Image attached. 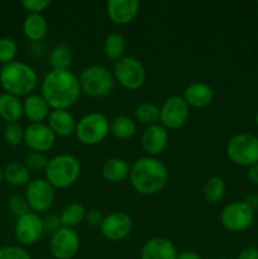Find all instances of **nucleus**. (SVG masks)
<instances>
[{
    "label": "nucleus",
    "mask_w": 258,
    "mask_h": 259,
    "mask_svg": "<svg viewBox=\"0 0 258 259\" xmlns=\"http://www.w3.org/2000/svg\"><path fill=\"white\" fill-rule=\"evenodd\" d=\"M40 93L51 110H68L80 99V81L70 70H51L43 78Z\"/></svg>",
    "instance_id": "f257e3e1"
},
{
    "label": "nucleus",
    "mask_w": 258,
    "mask_h": 259,
    "mask_svg": "<svg viewBox=\"0 0 258 259\" xmlns=\"http://www.w3.org/2000/svg\"><path fill=\"white\" fill-rule=\"evenodd\" d=\"M129 181L138 194L144 196L158 194L168 181L166 164L156 157H142L131 166Z\"/></svg>",
    "instance_id": "f03ea898"
},
{
    "label": "nucleus",
    "mask_w": 258,
    "mask_h": 259,
    "mask_svg": "<svg viewBox=\"0 0 258 259\" xmlns=\"http://www.w3.org/2000/svg\"><path fill=\"white\" fill-rule=\"evenodd\" d=\"M0 83L7 94L19 96L30 95L38 85V76L34 68L19 61L3 65L0 70Z\"/></svg>",
    "instance_id": "7ed1b4c3"
},
{
    "label": "nucleus",
    "mask_w": 258,
    "mask_h": 259,
    "mask_svg": "<svg viewBox=\"0 0 258 259\" xmlns=\"http://www.w3.org/2000/svg\"><path fill=\"white\" fill-rule=\"evenodd\" d=\"M81 163L72 154H58L48 159L45 171V179L55 189H68L80 179Z\"/></svg>",
    "instance_id": "20e7f679"
},
{
    "label": "nucleus",
    "mask_w": 258,
    "mask_h": 259,
    "mask_svg": "<svg viewBox=\"0 0 258 259\" xmlns=\"http://www.w3.org/2000/svg\"><path fill=\"white\" fill-rule=\"evenodd\" d=\"M78 81H80L81 93L91 98H103L113 90L115 78L105 66L93 65L83 68Z\"/></svg>",
    "instance_id": "39448f33"
},
{
    "label": "nucleus",
    "mask_w": 258,
    "mask_h": 259,
    "mask_svg": "<svg viewBox=\"0 0 258 259\" xmlns=\"http://www.w3.org/2000/svg\"><path fill=\"white\" fill-rule=\"evenodd\" d=\"M110 121L103 113L93 111L83 115L76 124V138L85 146H96L101 143L110 133Z\"/></svg>",
    "instance_id": "423d86ee"
},
{
    "label": "nucleus",
    "mask_w": 258,
    "mask_h": 259,
    "mask_svg": "<svg viewBox=\"0 0 258 259\" xmlns=\"http://www.w3.org/2000/svg\"><path fill=\"white\" fill-rule=\"evenodd\" d=\"M113 76L124 89L139 90L147 80V71L143 63L133 56H124L114 63Z\"/></svg>",
    "instance_id": "0eeeda50"
},
{
    "label": "nucleus",
    "mask_w": 258,
    "mask_h": 259,
    "mask_svg": "<svg viewBox=\"0 0 258 259\" xmlns=\"http://www.w3.org/2000/svg\"><path fill=\"white\" fill-rule=\"evenodd\" d=\"M227 154L232 162L239 166L250 167L258 163V137L240 133L229 139Z\"/></svg>",
    "instance_id": "6e6552de"
},
{
    "label": "nucleus",
    "mask_w": 258,
    "mask_h": 259,
    "mask_svg": "<svg viewBox=\"0 0 258 259\" xmlns=\"http://www.w3.org/2000/svg\"><path fill=\"white\" fill-rule=\"evenodd\" d=\"M254 220V210L250 209L244 201H233L223 209L220 223L232 233H240L250 228Z\"/></svg>",
    "instance_id": "1a4fd4ad"
},
{
    "label": "nucleus",
    "mask_w": 258,
    "mask_h": 259,
    "mask_svg": "<svg viewBox=\"0 0 258 259\" xmlns=\"http://www.w3.org/2000/svg\"><path fill=\"white\" fill-rule=\"evenodd\" d=\"M190 116V106L180 95H172L159 108V124L166 129H179L186 124Z\"/></svg>",
    "instance_id": "9d476101"
},
{
    "label": "nucleus",
    "mask_w": 258,
    "mask_h": 259,
    "mask_svg": "<svg viewBox=\"0 0 258 259\" xmlns=\"http://www.w3.org/2000/svg\"><path fill=\"white\" fill-rule=\"evenodd\" d=\"M24 196L33 212H46L55 202V187L46 179L30 180L25 187Z\"/></svg>",
    "instance_id": "9b49d317"
},
{
    "label": "nucleus",
    "mask_w": 258,
    "mask_h": 259,
    "mask_svg": "<svg viewBox=\"0 0 258 259\" xmlns=\"http://www.w3.org/2000/svg\"><path fill=\"white\" fill-rule=\"evenodd\" d=\"M80 250V237L75 229L61 228L51 237L50 252L55 259H72Z\"/></svg>",
    "instance_id": "f8f14e48"
},
{
    "label": "nucleus",
    "mask_w": 258,
    "mask_h": 259,
    "mask_svg": "<svg viewBox=\"0 0 258 259\" xmlns=\"http://www.w3.org/2000/svg\"><path fill=\"white\" fill-rule=\"evenodd\" d=\"M133 222L132 218L124 211H114L104 218V222L100 227L101 234L110 242L123 240L131 234Z\"/></svg>",
    "instance_id": "ddd939ff"
},
{
    "label": "nucleus",
    "mask_w": 258,
    "mask_h": 259,
    "mask_svg": "<svg viewBox=\"0 0 258 259\" xmlns=\"http://www.w3.org/2000/svg\"><path fill=\"white\" fill-rule=\"evenodd\" d=\"M56 138L57 137L46 123L29 124L24 129V143L32 152H48L55 146Z\"/></svg>",
    "instance_id": "4468645a"
},
{
    "label": "nucleus",
    "mask_w": 258,
    "mask_h": 259,
    "mask_svg": "<svg viewBox=\"0 0 258 259\" xmlns=\"http://www.w3.org/2000/svg\"><path fill=\"white\" fill-rule=\"evenodd\" d=\"M14 232L18 242L24 245H33L43 235L42 218L33 211L19 217L15 223Z\"/></svg>",
    "instance_id": "2eb2a0df"
},
{
    "label": "nucleus",
    "mask_w": 258,
    "mask_h": 259,
    "mask_svg": "<svg viewBox=\"0 0 258 259\" xmlns=\"http://www.w3.org/2000/svg\"><path fill=\"white\" fill-rule=\"evenodd\" d=\"M139 8L138 0H109L106 3V14L114 24L125 25L137 17Z\"/></svg>",
    "instance_id": "dca6fc26"
},
{
    "label": "nucleus",
    "mask_w": 258,
    "mask_h": 259,
    "mask_svg": "<svg viewBox=\"0 0 258 259\" xmlns=\"http://www.w3.org/2000/svg\"><path fill=\"white\" fill-rule=\"evenodd\" d=\"M168 132L161 124L149 125L142 134V147L149 157H156L166 149L168 144Z\"/></svg>",
    "instance_id": "f3484780"
},
{
    "label": "nucleus",
    "mask_w": 258,
    "mask_h": 259,
    "mask_svg": "<svg viewBox=\"0 0 258 259\" xmlns=\"http://www.w3.org/2000/svg\"><path fill=\"white\" fill-rule=\"evenodd\" d=\"M176 247L167 238H152L144 243L141 250V259H176Z\"/></svg>",
    "instance_id": "a211bd4d"
},
{
    "label": "nucleus",
    "mask_w": 258,
    "mask_h": 259,
    "mask_svg": "<svg viewBox=\"0 0 258 259\" xmlns=\"http://www.w3.org/2000/svg\"><path fill=\"white\" fill-rule=\"evenodd\" d=\"M51 113V108L42 95L30 94L23 101V114L30 124L45 123Z\"/></svg>",
    "instance_id": "6ab92c4d"
},
{
    "label": "nucleus",
    "mask_w": 258,
    "mask_h": 259,
    "mask_svg": "<svg viewBox=\"0 0 258 259\" xmlns=\"http://www.w3.org/2000/svg\"><path fill=\"white\" fill-rule=\"evenodd\" d=\"M182 98L185 99L190 108L201 109L211 104L214 99V91L207 83L196 81L186 86Z\"/></svg>",
    "instance_id": "aec40b11"
},
{
    "label": "nucleus",
    "mask_w": 258,
    "mask_h": 259,
    "mask_svg": "<svg viewBox=\"0 0 258 259\" xmlns=\"http://www.w3.org/2000/svg\"><path fill=\"white\" fill-rule=\"evenodd\" d=\"M47 125L56 137H70L75 133L76 124L72 114L68 110H51Z\"/></svg>",
    "instance_id": "412c9836"
},
{
    "label": "nucleus",
    "mask_w": 258,
    "mask_h": 259,
    "mask_svg": "<svg viewBox=\"0 0 258 259\" xmlns=\"http://www.w3.org/2000/svg\"><path fill=\"white\" fill-rule=\"evenodd\" d=\"M101 172H103V177L108 182L119 184V182L124 181L126 177H129L131 166L124 158L113 157V158L106 159L105 163L103 164Z\"/></svg>",
    "instance_id": "4be33fe9"
},
{
    "label": "nucleus",
    "mask_w": 258,
    "mask_h": 259,
    "mask_svg": "<svg viewBox=\"0 0 258 259\" xmlns=\"http://www.w3.org/2000/svg\"><path fill=\"white\" fill-rule=\"evenodd\" d=\"M23 33L32 42H39L47 35L48 22L43 14H28L23 22Z\"/></svg>",
    "instance_id": "5701e85b"
},
{
    "label": "nucleus",
    "mask_w": 258,
    "mask_h": 259,
    "mask_svg": "<svg viewBox=\"0 0 258 259\" xmlns=\"http://www.w3.org/2000/svg\"><path fill=\"white\" fill-rule=\"evenodd\" d=\"M23 115V103L17 96L7 93L0 95V116L8 124L17 123Z\"/></svg>",
    "instance_id": "b1692460"
},
{
    "label": "nucleus",
    "mask_w": 258,
    "mask_h": 259,
    "mask_svg": "<svg viewBox=\"0 0 258 259\" xmlns=\"http://www.w3.org/2000/svg\"><path fill=\"white\" fill-rule=\"evenodd\" d=\"M125 47H126V42L125 38H124L123 34L120 33H109L108 35L104 39V55L108 60L114 61H119L120 58L124 57V52H125Z\"/></svg>",
    "instance_id": "393cba45"
},
{
    "label": "nucleus",
    "mask_w": 258,
    "mask_h": 259,
    "mask_svg": "<svg viewBox=\"0 0 258 259\" xmlns=\"http://www.w3.org/2000/svg\"><path fill=\"white\" fill-rule=\"evenodd\" d=\"M86 209L80 202H71L66 205L60 214L61 224L63 228L75 229V227L80 225L86 218Z\"/></svg>",
    "instance_id": "a878e982"
},
{
    "label": "nucleus",
    "mask_w": 258,
    "mask_h": 259,
    "mask_svg": "<svg viewBox=\"0 0 258 259\" xmlns=\"http://www.w3.org/2000/svg\"><path fill=\"white\" fill-rule=\"evenodd\" d=\"M3 175H4L5 181L12 185V186H27L30 182L29 169L24 164L17 163V162L8 164L4 171H3Z\"/></svg>",
    "instance_id": "bb28decb"
},
{
    "label": "nucleus",
    "mask_w": 258,
    "mask_h": 259,
    "mask_svg": "<svg viewBox=\"0 0 258 259\" xmlns=\"http://www.w3.org/2000/svg\"><path fill=\"white\" fill-rule=\"evenodd\" d=\"M109 131H110L111 136H114L118 139H129L136 134L137 132V124L132 118L125 115L115 116L110 120V125H109Z\"/></svg>",
    "instance_id": "cd10ccee"
},
{
    "label": "nucleus",
    "mask_w": 258,
    "mask_h": 259,
    "mask_svg": "<svg viewBox=\"0 0 258 259\" xmlns=\"http://www.w3.org/2000/svg\"><path fill=\"white\" fill-rule=\"evenodd\" d=\"M225 190H227V187H225V182L222 177H210L205 182L204 190H202L205 201L209 202V204H217V202L222 201L225 195Z\"/></svg>",
    "instance_id": "c85d7f7f"
},
{
    "label": "nucleus",
    "mask_w": 258,
    "mask_h": 259,
    "mask_svg": "<svg viewBox=\"0 0 258 259\" xmlns=\"http://www.w3.org/2000/svg\"><path fill=\"white\" fill-rule=\"evenodd\" d=\"M72 63V56L66 46L58 45L51 51L50 65L52 70H70Z\"/></svg>",
    "instance_id": "c756f323"
},
{
    "label": "nucleus",
    "mask_w": 258,
    "mask_h": 259,
    "mask_svg": "<svg viewBox=\"0 0 258 259\" xmlns=\"http://www.w3.org/2000/svg\"><path fill=\"white\" fill-rule=\"evenodd\" d=\"M136 119L144 125H154L159 123V108L152 103H142L137 106Z\"/></svg>",
    "instance_id": "7c9ffc66"
},
{
    "label": "nucleus",
    "mask_w": 258,
    "mask_h": 259,
    "mask_svg": "<svg viewBox=\"0 0 258 259\" xmlns=\"http://www.w3.org/2000/svg\"><path fill=\"white\" fill-rule=\"evenodd\" d=\"M48 159L43 153H38V152H29L27 156L24 157V166L29 169V172H43L45 174L46 167H47Z\"/></svg>",
    "instance_id": "2f4dec72"
},
{
    "label": "nucleus",
    "mask_w": 258,
    "mask_h": 259,
    "mask_svg": "<svg viewBox=\"0 0 258 259\" xmlns=\"http://www.w3.org/2000/svg\"><path fill=\"white\" fill-rule=\"evenodd\" d=\"M18 47L17 43L9 37L0 38V62L3 65H7L14 61L15 56H17Z\"/></svg>",
    "instance_id": "473e14b6"
},
{
    "label": "nucleus",
    "mask_w": 258,
    "mask_h": 259,
    "mask_svg": "<svg viewBox=\"0 0 258 259\" xmlns=\"http://www.w3.org/2000/svg\"><path fill=\"white\" fill-rule=\"evenodd\" d=\"M4 139L9 146H19L24 142V129L18 123L8 124L4 129Z\"/></svg>",
    "instance_id": "72a5a7b5"
},
{
    "label": "nucleus",
    "mask_w": 258,
    "mask_h": 259,
    "mask_svg": "<svg viewBox=\"0 0 258 259\" xmlns=\"http://www.w3.org/2000/svg\"><path fill=\"white\" fill-rule=\"evenodd\" d=\"M8 206H9L10 211H12L14 215H17L18 218L28 214L30 209L25 196H22V195H18V194L12 195V196L8 199Z\"/></svg>",
    "instance_id": "f704fd0d"
},
{
    "label": "nucleus",
    "mask_w": 258,
    "mask_h": 259,
    "mask_svg": "<svg viewBox=\"0 0 258 259\" xmlns=\"http://www.w3.org/2000/svg\"><path fill=\"white\" fill-rule=\"evenodd\" d=\"M0 259H32L29 253L20 247L8 245L0 248Z\"/></svg>",
    "instance_id": "c9c22d12"
},
{
    "label": "nucleus",
    "mask_w": 258,
    "mask_h": 259,
    "mask_svg": "<svg viewBox=\"0 0 258 259\" xmlns=\"http://www.w3.org/2000/svg\"><path fill=\"white\" fill-rule=\"evenodd\" d=\"M50 0H23L22 7L29 14H42L47 8H50Z\"/></svg>",
    "instance_id": "e433bc0d"
},
{
    "label": "nucleus",
    "mask_w": 258,
    "mask_h": 259,
    "mask_svg": "<svg viewBox=\"0 0 258 259\" xmlns=\"http://www.w3.org/2000/svg\"><path fill=\"white\" fill-rule=\"evenodd\" d=\"M42 222H43V234H50L51 237L62 228V224H61V220H60V215H55V214L47 215L46 218H43Z\"/></svg>",
    "instance_id": "4c0bfd02"
},
{
    "label": "nucleus",
    "mask_w": 258,
    "mask_h": 259,
    "mask_svg": "<svg viewBox=\"0 0 258 259\" xmlns=\"http://www.w3.org/2000/svg\"><path fill=\"white\" fill-rule=\"evenodd\" d=\"M104 218L105 217H104L103 212H101L100 210L91 209L86 212L85 220L89 225H91V227L100 228L101 224H103V222H104Z\"/></svg>",
    "instance_id": "58836bf2"
},
{
    "label": "nucleus",
    "mask_w": 258,
    "mask_h": 259,
    "mask_svg": "<svg viewBox=\"0 0 258 259\" xmlns=\"http://www.w3.org/2000/svg\"><path fill=\"white\" fill-rule=\"evenodd\" d=\"M237 259H258V249L254 247H247L240 250Z\"/></svg>",
    "instance_id": "ea45409f"
},
{
    "label": "nucleus",
    "mask_w": 258,
    "mask_h": 259,
    "mask_svg": "<svg viewBox=\"0 0 258 259\" xmlns=\"http://www.w3.org/2000/svg\"><path fill=\"white\" fill-rule=\"evenodd\" d=\"M244 202L252 210H257L258 209V194H255V192H252V194H248L247 196H245Z\"/></svg>",
    "instance_id": "a19ab883"
},
{
    "label": "nucleus",
    "mask_w": 258,
    "mask_h": 259,
    "mask_svg": "<svg viewBox=\"0 0 258 259\" xmlns=\"http://www.w3.org/2000/svg\"><path fill=\"white\" fill-rule=\"evenodd\" d=\"M248 179L252 184L258 185V163L248 167Z\"/></svg>",
    "instance_id": "79ce46f5"
},
{
    "label": "nucleus",
    "mask_w": 258,
    "mask_h": 259,
    "mask_svg": "<svg viewBox=\"0 0 258 259\" xmlns=\"http://www.w3.org/2000/svg\"><path fill=\"white\" fill-rule=\"evenodd\" d=\"M176 259H202L200 257L199 253L194 252V250H184L181 253H177Z\"/></svg>",
    "instance_id": "37998d69"
},
{
    "label": "nucleus",
    "mask_w": 258,
    "mask_h": 259,
    "mask_svg": "<svg viewBox=\"0 0 258 259\" xmlns=\"http://www.w3.org/2000/svg\"><path fill=\"white\" fill-rule=\"evenodd\" d=\"M3 179H4V175H3V169H2V167H0V185H2Z\"/></svg>",
    "instance_id": "c03bdc74"
},
{
    "label": "nucleus",
    "mask_w": 258,
    "mask_h": 259,
    "mask_svg": "<svg viewBox=\"0 0 258 259\" xmlns=\"http://www.w3.org/2000/svg\"><path fill=\"white\" fill-rule=\"evenodd\" d=\"M254 121H255V124H257V125H258V110H257V113H255V116H254Z\"/></svg>",
    "instance_id": "a18cd8bd"
},
{
    "label": "nucleus",
    "mask_w": 258,
    "mask_h": 259,
    "mask_svg": "<svg viewBox=\"0 0 258 259\" xmlns=\"http://www.w3.org/2000/svg\"><path fill=\"white\" fill-rule=\"evenodd\" d=\"M220 259H228V258H220Z\"/></svg>",
    "instance_id": "49530a36"
},
{
    "label": "nucleus",
    "mask_w": 258,
    "mask_h": 259,
    "mask_svg": "<svg viewBox=\"0 0 258 259\" xmlns=\"http://www.w3.org/2000/svg\"><path fill=\"white\" fill-rule=\"evenodd\" d=\"M50 259H55V258H50Z\"/></svg>",
    "instance_id": "de8ad7c7"
}]
</instances>
